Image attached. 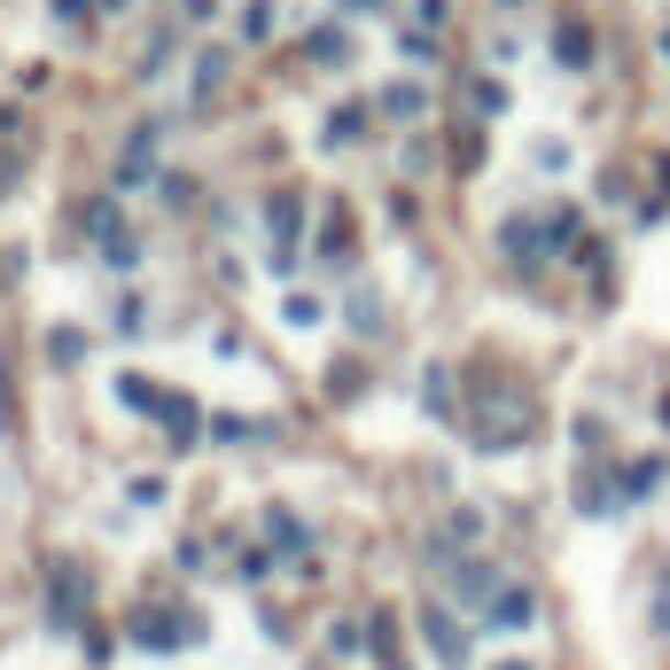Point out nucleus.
<instances>
[{
    "label": "nucleus",
    "mask_w": 670,
    "mask_h": 670,
    "mask_svg": "<svg viewBox=\"0 0 670 670\" xmlns=\"http://www.w3.org/2000/svg\"><path fill=\"white\" fill-rule=\"evenodd\" d=\"M499 670H523V662H499Z\"/></svg>",
    "instance_id": "1a4fd4ad"
},
{
    "label": "nucleus",
    "mask_w": 670,
    "mask_h": 670,
    "mask_svg": "<svg viewBox=\"0 0 670 670\" xmlns=\"http://www.w3.org/2000/svg\"><path fill=\"white\" fill-rule=\"evenodd\" d=\"M531 616H538L531 593H499V608H491V624H531Z\"/></svg>",
    "instance_id": "20e7f679"
},
{
    "label": "nucleus",
    "mask_w": 670,
    "mask_h": 670,
    "mask_svg": "<svg viewBox=\"0 0 670 670\" xmlns=\"http://www.w3.org/2000/svg\"><path fill=\"white\" fill-rule=\"evenodd\" d=\"M312 55H320V63H344L351 40H344V32H312Z\"/></svg>",
    "instance_id": "423d86ee"
},
{
    "label": "nucleus",
    "mask_w": 670,
    "mask_h": 670,
    "mask_svg": "<svg viewBox=\"0 0 670 670\" xmlns=\"http://www.w3.org/2000/svg\"><path fill=\"white\" fill-rule=\"evenodd\" d=\"M156 413H164V422H172V437H180V445L196 437V405H188V398H164Z\"/></svg>",
    "instance_id": "39448f33"
},
{
    "label": "nucleus",
    "mask_w": 670,
    "mask_h": 670,
    "mask_svg": "<svg viewBox=\"0 0 670 670\" xmlns=\"http://www.w3.org/2000/svg\"><path fill=\"white\" fill-rule=\"evenodd\" d=\"M554 55H561L569 70H584V63H593V32H584V24H561V32H554Z\"/></svg>",
    "instance_id": "f257e3e1"
},
{
    "label": "nucleus",
    "mask_w": 670,
    "mask_h": 670,
    "mask_svg": "<svg viewBox=\"0 0 670 670\" xmlns=\"http://www.w3.org/2000/svg\"><path fill=\"white\" fill-rule=\"evenodd\" d=\"M55 624H78V569L55 561Z\"/></svg>",
    "instance_id": "7ed1b4c3"
},
{
    "label": "nucleus",
    "mask_w": 670,
    "mask_h": 670,
    "mask_svg": "<svg viewBox=\"0 0 670 670\" xmlns=\"http://www.w3.org/2000/svg\"><path fill=\"white\" fill-rule=\"evenodd\" d=\"M507 249H515V258H538V226L515 219V226H507Z\"/></svg>",
    "instance_id": "0eeeda50"
},
{
    "label": "nucleus",
    "mask_w": 670,
    "mask_h": 670,
    "mask_svg": "<svg viewBox=\"0 0 670 670\" xmlns=\"http://www.w3.org/2000/svg\"><path fill=\"white\" fill-rule=\"evenodd\" d=\"M655 624H662V632H670V593H662V616H655Z\"/></svg>",
    "instance_id": "6e6552de"
},
{
    "label": "nucleus",
    "mask_w": 670,
    "mask_h": 670,
    "mask_svg": "<svg viewBox=\"0 0 670 670\" xmlns=\"http://www.w3.org/2000/svg\"><path fill=\"white\" fill-rule=\"evenodd\" d=\"M133 639H141V647H180V639H188V624H172V616H141V624H133Z\"/></svg>",
    "instance_id": "f03ea898"
}]
</instances>
